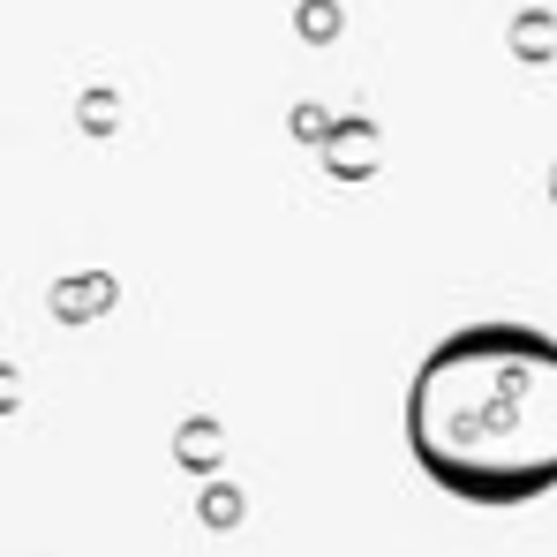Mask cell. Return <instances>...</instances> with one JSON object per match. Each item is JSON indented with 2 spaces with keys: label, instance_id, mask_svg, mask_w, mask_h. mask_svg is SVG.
Segmentation results:
<instances>
[{
  "label": "cell",
  "instance_id": "2",
  "mask_svg": "<svg viewBox=\"0 0 557 557\" xmlns=\"http://www.w3.org/2000/svg\"><path fill=\"white\" fill-rule=\"evenodd\" d=\"M324 151V166L339 174V182H362V174H376V121H332V136L317 144Z\"/></svg>",
  "mask_w": 557,
  "mask_h": 557
},
{
  "label": "cell",
  "instance_id": "6",
  "mask_svg": "<svg viewBox=\"0 0 557 557\" xmlns=\"http://www.w3.org/2000/svg\"><path fill=\"white\" fill-rule=\"evenodd\" d=\"M550 203H557V166H550Z\"/></svg>",
  "mask_w": 557,
  "mask_h": 557
},
{
  "label": "cell",
  "instance_id": "1",
  "mask_svg": "<svg viewBox=\"0 0 557 557\" xmlns=\"http://www.w3.org/2000/svg\"><path fill=\"white\" fill-rule=\"evenodd\" d=\"M407 453L460 505L557 490V332L482 317L445 332L407 384Z\"/></svg>",
  "mask_w": 557,
  "mask_h": 557
},
{
  "label": "cell",
  "instance_id": "5",
  "mask_svg": "<svg viewBox=\"0 0 557 557\" xmlns=\"http://www.w3.org/2000/svg\"><path fill=\"white\" fill-rule=\"evenodd\" d=\"M339 30V8L332 0H301V38H332Z\"/></svg>",
  "mask_w": 557,
  "mask_h": 557
},
{
  "label": "cell",
  "instance_id": "3",
  "mask_svg": "<svg viewBox=\"0 0 557 557\" xmlns=\"http://www.w3.org/2000/svg\"><path fill=\"white\" fill-rule=\"evenodd\" d=\"M512 53H520V61H550V53H557V23L543 15V8H520V23H512Z\"/></svg>",
  "mask_w": 557,
  "mask_h": 557
},
{
  "label": "cell",
  "instance_id": "4",
  "mask_svg": "<svg viewBox=\"0 0 557 557\" xmlns=\"http://www.w3.org/2000/svg\"><path fill=\"white\" fill-rule=\"evenodd\" d=\"M219 460V422H188L182 430V467H211Z\"/></svg>",
  "mask_w": 557,
  "mask_h": 557
}]
</instances>
